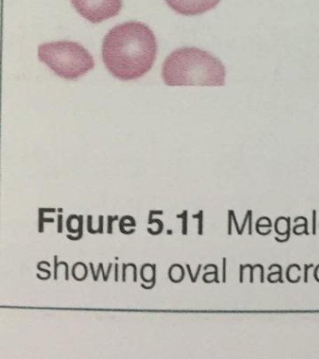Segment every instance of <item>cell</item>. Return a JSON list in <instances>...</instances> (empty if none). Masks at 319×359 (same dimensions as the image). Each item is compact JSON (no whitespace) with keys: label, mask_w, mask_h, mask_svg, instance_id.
<instances>
[{"label":"cell","mask_w":319,"mask_h":359,"mask_svg":"<svg viewBox=\"0 0 319 359\" xmlns=\"http://www.w3.org/2000/svg\"><path fill=\"white\" fill-rule=\"evenodd\" d=\"M158 43L153 30L140 22L116 25L102 42L103 62L108 72L121 81L142 78L155 63Z\"/></svg>","instance_id":"cell-1"},{"label":"cell","mask_w":319,"mask_h":359,"mask_svg":"<svg viewBox=\"0 0 319 359\" xmlns=\"http://www.w3.org/2000/svg\"><path fill=\"white\" fill-rule=\"evenodd\" d=\"M161 75L169 86H223L226 69L219 59L206 50L182 47L168 56Z\"/></svg>","instance_id":"cell-2"},{"label":"cell","mask_w":319,"mask_h":359,"mask_svg":"<svg viewBox=\"0 0 319 359\" xmlns=\"http://www.w3.org/2000/svg\"><path fill=\"white\" fill-rule=\"evenodd\" d=\"M38 56L55 74L69 81L82 77L95 67L93 56L83 45L75 41L41 44Z\"/></svg>","instance_id":"cell-3"},{"label":"cell","mask_w":319,"mask_h":359,"mask_svg":"<svg viewBox=\"0 0 319 359\" xmlns=\"http://www.w3.org/2000/svg\"><path fill=\"white\" fill-rule=\"evenodd\" d=\"M77 13L93 24L113 18L121 11L123 0H71Z\"/></svg>","instance_id":"cell-4"},{"label":"cell","mask_w":319,"mask_h":359,"mask_svg":"<svg viewBox=\"0 0 319 359\" xmlns=\"http://www.w3.org/2000/svg\"><path fill=\"white\" fill-rule=\"evenodd\" d=\"M175 13L184 16L205 13L217 7L221 0H165Z\"/></svg>","instance_id":"cell-5"},{"label":"cell","mask_w":319,"mask_h":359,"mask_svg":"<svg viewBox=\"0 0 319 359\" xmlns=\"http://www.w3.org/2000/svg\"><path fill=\"white\" fill-rule=\"evenodd\" d=\"M282 227L281 231L278 234H285V232L290 231V219L280 218L276 222V229Z\"/></svg>","instance_id":"cell-6"},{"label":"cell","mask_w":319,"mask_h":359,"mask_svg":"<svg viewBox=\"0 0 319 359\" xmlns=\"http://www.w3.org/2000/svg\"><path fill=\"white\" fill-rule=\"evenodd\" d=\"M43 212H44L43 209H40V223H39V224H40V227H39V229H40L41 233L43 231L44 222H48V223H54V219H51V218L44 219L43 218Z\"/></svg>","instance_id":"cell-7"},{"label":"cell","mask_w":319,"mask_h":359,"mask_svg":"<svg viewBox=\"0 0 319 359\" xmlns=\"http://www.w3.org/2000/svg\"><path fill=\"white\" fill-rule=\"evenodd\" d=\"M178 218H183V234H187V212H184L180 215H177Z\"/></svg>","instance_id":"cell-8"},{"label":"cell","mask_w":319,"mask_h":359,"mask_svg":"<svg viewBox=\"0 0 319 359\" xmlns=\"http://www.w3.org/2000/svg\"><path fill=\"white\" fill-rule=\"evenodd\" d=\"M200 218V222H198V234H203V212H200L198 215H193V218Z\"/></svg>","instance_id":"cell-9"},{"label":"cell","mask_w":319,"mask_h":359,"mask_svg":"<svg viewBox=\"0 0 319 359\" xmlns=\"http://www.w3.org/2000/svg\"><path fill=\"white\" fill-rule=\"evenodd\" d=\"M118 219V216H114V217H111V216H109L108 217V233L109 234H111L113 233V222L117 220Z\"/></svg>","instance_id":"cell-10"},{"label":"cell","mask_w":319,"mask_h":359,"mask_svg":"<svg viewBox=\"0 0 319 359\" xmlns=\"http://www.w3.org/2000/svg\"><path fill=\"white\" fill-rule=\"evenodd\" d=\"M100 271L103 272V280H104L105 282H106V280H108L109 274L104 273V269H103L102 264H100V269H97V273L96 275H95L94 280H97V278H99V275H100Z\"/></svg>","instance_id":"cell-11"},{"label":"cell","mask_w":319,"mask_h":359,"mask_svg":"<svg viewBox=\"0 0 319 359\" xmlns=\"http://www.w3.org/2000/svg\"><path fill=\"white\" fill-rule=\"evenodd\" d=\"M63 215H58V227H57V232L58 233H62L63 230Z\"/></svg>","instance_id":"cell-12"},{"label":"cell","mask_w":319,"mask_h":359,"mask_svg":"<svg viewBox=\"0 0 319 359\" xmlns=\"http://www.w3.org/2000/svg\"><path fill=\"white\" fill-rule=\"evenodd\" d=\"M88 231L92 233V234H95V230L92 229V216L91 215H89L88 216Z\"/></svg>","instance_id":"cell-13"},{"label":"cell","mask_w":319,"mask_h":359,"mask_svg":"<svg viewBox=\"0 0 319 359\" xmlns=\"http://www.w3.org/2000/svg\"><path fill=\"white\" fill-rule=\"evenodd\" d=\"M60 263L57 262V257H55V279H57V269Z\"/></svg>","instance_id":"cell-14"},{"label":"cell","mask_w":319,"mask_h":359,"mask_svg":"<svg viewBox=\"0 0 319 359\" xmlns=\"http://www.w3.org/2000/svg\"><path fill=\"white\" fill-rule=\"evenodd\" d=\"M102 224H103V218H102V216H100V229H97V232L99 233H102L103 231V226H102Z\"/></svg>","instance_id":"cell-15"},{"label":"cell","mask_w":319,"mask_h":359,"mask_svg":"<svg viewBox=\"0 0 319 359\" xmlns=\"http://www.w3.org/2000/svg\"><path fill=\"white\" fill-rule=\"evenodd\" d=\"M116 280L117 282V280H118V265H116Z\"/></svg>","instance_id":"cell-16"},{"label":"cell","mask_w":319,"mask_h":359,"mask_svg":"<svg viewBox=\"0 0 319 359\" xmlns=\"http://www.w3.org/2000/svg\"><path fill=\"white\" fill-rule=\"evenodd\" d=\"M315 277L316 280H319V266H318V269H316Z\"/></svg>","instance_id":"cell-17"},{"label":"cell","mask_w":319,"mask_h":359,"mask_svg":"<svg viewBox=\"0 0 319 359\" xmlns=\"http://www.w3.org/2000/svg\"><path fill=\"white\" fill-rule=\"evenodd\" d=\"M168 233H169V234H172V230H169V231H168Z\"/></svg>","instance_id":"cell-18"}]
</instances>
